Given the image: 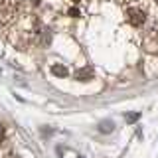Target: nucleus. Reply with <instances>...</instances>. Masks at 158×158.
Returning a JSON list of instances; mask_svg holds the SVG:
<instances>
[{
    "instance_id": "4",
    "label": "nucleus",
    "mask_w": 158,
    "mask_h": 158,
    "mask_svg": "<svg viewBox=\"0 0 158 158\" xmlns=\"http://www.w3.org/2000/svg\"><path fill=\"white\" fill-rule=\"evenodd\" d=\"M109 131H113V123H109V121L101 123V132H109Z\"/></svg>"
},
{
    "instance_id": "6",
    "label": "nucleus",
    "mask_w": 158,
    "mask_h": 158,
    "mask_svg": "<svg viewBox=\"0 0 158 158\" xmlns=\"http://www.w3.org/2000/svg\"><path fill=\"white\" fill-rule=\"evenodd\" d=\"M2 138H4V127L0 125V140H2Z\"/></svg>"
},
{
    "instance_id": "2",
    "label": "nucleus",
    "mask_w": 158,
    "mask_h": 158,
    "mask_svg": "<svg viewBox=\"0 0 158 158\" xmlns=\"http://www.w3.org/2000/svg\"><path fill=\"white\" fill-rule=\"evenodd\" d=\"M77 79H81V81H89V79L93 77V71L91 69H81V71H77Z\"/></svg>"
},
{
    "instance_id": "7",
    "label": "nucleus",
    "mask_w": 158,
    "mask_h": 158,
    "mask_svg": "<svg viewBox=\"0 0 158 158\" xmlns=\"http://www.w3.org/2000/svg\"><path fill=\"white\" fill-rule=\"evenodd\" d=\"M156 2H158V0H156Z\"/></svg>"
},
{
    "instance_id": "5",
    "label": "nucleus",
    "mask_w": 158,
    "mask_h": 158,
    "mask_svg": "<svg viewBox=\"0 0 158 158\" xmlns=\"http://www.w3.org/2000/svg\"><path fill=\"white\" fill-rule=\"evenodd\" d=\"M69 14H71V16H79V10L77 8H71V10H69Z\"/></svg>"
},
{
    "instance_id": "1",
    "label": "nucleus",
    "mask_w": 158,
    "mask_h": 158,
    "mask_svg": "<svg viewBox=\"0 0 158 158\" xmlns=\"http://www.w3.org/2000/svg\"><path fill=\"white\" fill-rule=\"evenodd\" d=\"M127 20H128V24H132V26H142L144 24V12L142 10H138V8H131L127 12Z\"/></svg>"
},
{
    "instance_id": "3",
    "label": "nucleus",
    "mask_w": 158,
    "mask_h": 158,
    "mask_svg": "<svg viewBox=\"0 0 158 158\" xmlns=\"http://www.w3.org/2000/svg\"><path fill=\"white\" fill-rule=\"evenodd\" d=\"M52 73H53V75H57V77H65L67 75V67H63V65H52Z\"/></svg>"
}]
</instances>
